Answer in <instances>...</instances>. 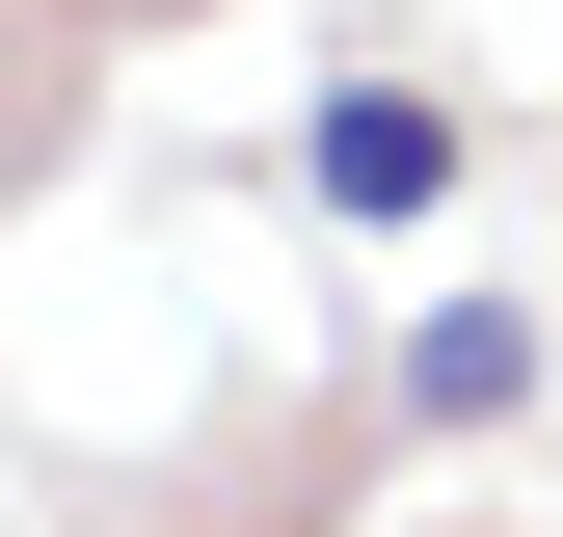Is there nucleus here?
<instances>
[{
	"mask_svg": "<svg viewBox=\"0 0 563 537\" xmlns=\"http://www.w3.org/2000/svg\"><path fill=\"white\" fill-rule=\"evenodd\" d=\"M296 188H322V216H376V242H402V216L456 188V108H430V81H322V108H296Z\"/></svg>",
	"mask_w": 563,
	"mask_h": 537,
	"instance_id": "nucleus-1",
	"label": "nucleus"
},
{
	"mask_svg": "<svg viewBox=\"0 0 563 537\" xmlns=\"http://www.w3.org/2000/svg\"><path fill=\"white\" fill-rule=\"evenodd\" d=\"M402 376H430L456 430H483V403H537V322H510V296H456V322H430V350H402Z\"/></svg>",
	"mask_w": 563,
	"mask_h": 537,
	"instance_id": "nucleus-2",
	"label": "nucleus"
}]
</instances>
